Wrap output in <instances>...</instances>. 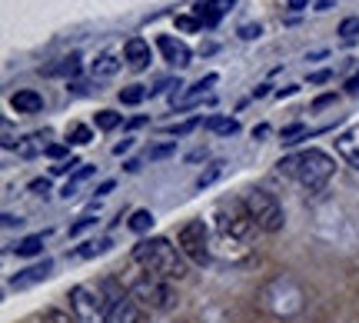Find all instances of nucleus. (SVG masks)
I'll return each instance as SVG.
<instances>
[{
	"label": "nucleus",
	"mask_w": 359,
	"mask_h": 323,
	"mask_svg": "<svg viewBox=\"0 0 359 323\" xmlns=\"http://www.w3.org/2000/svg\"><path fill=\"white\" fill-rule=\"evenodd\" d=\"M133 260L140 263L147 273H154L160 280H183L187 277V260L180 253V246H173L167 237H150L133 246Z\"/></svg>",
	"instance_id": "obj_1"
},
{
	"label": "nucleus",
	"mask_w": 359,
	"mask_h": 323,
	"mask_svg": "<svg viewBox=\"0 0 359 323\" xmlns=\"http://www.w3.org/2000/svg\"><path fill=\"white\" fill-rule=\"evenodd\" d=\"M286 173H293L296 180L306 187L309 194H320L326 183L333 180L336 173V160L330 154H323V150H316V147H309V150H303V154L296 157H286L280 164Z\"/></svg>",
	"instance_id": "obj_2"
},
{
	"label": "nucleus",
	"mask_w": 359,
	"mask_h": 323,
	"mask_svg": "<svg viewBox=\"0 0 359 323\" xmlns=\"http://www.w3.org/2000/svg\"><path fill=\"white\" fill-rule=\"evenodd\" d=\"M116 300H123V294L114 284H100V286L80 284L70 290V307L83 323H103Z\"/></svg>",
	"instance_id": "obj_3"
},
{
	"label": "nucleus",
	"mask_w": 359,
	"mask_h": 323,
	"mask_svg": "<svg viewBox=\"0 0 359 323\" xmlns=\"http://www.w3.org/2000/svg\"><path fill=\"white\" fill-rule=\"evenodd\" d=\"M217 230L230 240H250L257 230V220L250 217L243 200H223L217 207Z\"/></svg>",
	"instance_id": "obj_4"
},
{
	"label": "nucleus",
	"mask_w": 359,
	"mask_h": 323,
	"mask_svg": "<svg viewBox=\"0 0 359 323\" xmlns=\"http://www.w3.org/2000/svg\"><path fill=\"white\" fill-rule=\"evenodd\" d=\"M130 297L137 300L140 307H147V310H173V303H177V294L167 286V280H160L154 273L137 277L130 284Z\"/></svg>",
	"instance_id": "obj_5"
},
{
	"label": "nucleus",
	"mask_w": 359,
	"mask_h": 323,
	"mask_svg": "<svg viewBox=\"0 0 359 323\" xmlns=\"http://www.w3.org/2000/svg\"><path fill=\"white\" fill-rule=\"evenodd\" d=\"M243 204H246V210H250V217L257 220V227H259V230H266V233L283 230V223H286V217H283L280 200H276L273 194H266V190H259V187H253V190H246Z\"/></svg>",
	"instance_id": "obj_6"
},
{
	"label": "nucleus",
	"mask_w": 359,
	"mask_h": 323,
	"mask_svg": "<svg viewBox=\"0 0 359 323\" xmlns=\"http://www.w3.org/2000/svg\"><path fill=\"white\" fill-rule=\"evenodd\" d=\"M177 246L180 253L193 263H200L203 267L206 260H210V244H206V223L203 220H190V223H183L177 233Z\"/></svg>",
	"instance_id": "obj_7"
},
{
	"label": "nucleus",
	"mask_w": 359,
	"mask_h": 323,
	"mask_svg": "<svg viewBox=\"0 0 359 323\" xmlns=\"http://www.w3.org/2000/svg\"><path fill=\"white\" fill-rule=\"evenodd\" d=\"M156 47H160V53H163L167 64H173V67H190L193 64L190 47H187L183 40L170 37V34H160V37H156Z\"/></svg>",
	"instance_id": "obj_8"
},
{
	"label": "nucleus",
	"mask_w": 359,
	"mask_h": 323,
	"mask_svg": "<svg viewBox=\"0 0 359 323\" xmlns=\"http://www.w3.org/2000/svg\"><path fill=\"white\" fill-rule=\"evenodd\" d=\"M230 11H233V0H206V4H196V7H193V17L203 27H217Z\"/></svg>",
	"instance_id": "obj_9"
},
{
	"label": "nucleus",
	"mask_w": 359,
	"mask_h": 323,
	"mask_svg": "<svg viewBox=\"0 0 359 323\" xmlns=\"http://www.w3.org/2000/svg\"><path fill=\"white\" fill-rule=\"evenodd\" d=\"M336 154L343 157L353 170H359V127H349L336 137Z\"/></svg>",
	"instance_id": "obj_10"
},
{
	"label": "nucleus",
	"mask_w": 359,
	"mask_h": 323,
	"mask_svg": "<svg viewBox=\"0 0 359 323\" xmlns=\"http://www.w3.org/2000/svg\"><path fill=\"white\" fill-rule=\"evenodd\" d=\"M50 270H53L50 260H40V263H34V267H27V270L17 273V277L11 280V286H13V290H27V286H34V284H40V280H47V277H50Z\"/></svg>",
	"instance_id": "obj_11"
},
{
	"label": "nucleus",
	"mask_w": 359,
	"mask_h": 323,
	"mask_svg": "<svg viewBox=\"0 0 359 323\" xmlns=\"http://www.w3.org/2000/svg\"><path fill=\"white\" fill-rule=\"evenodd\" d=\"M123 60H127L133 70H143V67L150 64V44L143 37H130L127 47H123Z\"/></svg>",
	"instance_id": "obj_12"
},
{
	"label": "nucleus",
	"mask_w": 359,
	"mask_h": 323,
	"mask_svg": "<svg viewBox=\"0 0 359 323\" xmlns=\"http://www.w3.org/2000/svg\"><path fill=\"white\" fill-rule=\"evenodd\" d=\"M11 107L17 114H40L43 110V97L37 91H17L11 97Z\"/></svg>",
	"instance_id": "obj_13"
},
{
	"label": "nucleus",
	"mask_w": 359,
	"mask_h": 323,
	"mask_svg": "<svg viewBox=\"0 0 359 323\" xmlns=\"http://www.w3.org/2000/svg\"><path fill=\"white\" fill-rule=\"evenodd\" d=\"M137 303H133V297H123L116 300L114 307H110V313H107V320L103 323H137Z\"/></svg>",
	"instance_id": "obj_14"
},
{
	"label": "nucleus",
	"mask_w": 359,
	"mask_h": 323,
	"mask_svg": "<svg viewBox=\"0 0 359 323\" xmlns=\"http://www.w3.org/2000/svg\"><path fill=\"white\" fill-rule=\"evenodd\" d=\"M47 133H30V137H24V140H17V154L20 157H37V154H47Z\"/></svg>",
	"instance_id": "obj_15"
},
{
	"label": "nucleus",
	"mask_w": 359,
	"mask_h": 323,
	"mask_svg": "<svg viewBox=\"0 0 359 323\" xmlns=\"http://www.w3.org/2000/svg\"><path fill=\"white\" fill-rule=\"evenodd\" d=\"M77 70H80V53H70V57H64V60L43 67V74H47V77H74Z\"/></svg>",
	"instance_id": "obj_16"
},
{
	"label": "nucleus",
	"mask_w": 359,
	"mask_h": 323,
	"mask_svg": "<svg viewBox=\"0 0 359 323\" xmlns=\"http://www.w3.org/2000/svg\"><path fill=\"white\" fill-rule=\"evenodd\" d=\"M203 127L210 130V133H219V137H230V133H236L240 130V124L233 120V117H206Z\"/></svg>",
	"instance_id": "obj_17"
},
{
	"label": "nucleus",
	"mask_w": 359,
	"mask_h": 323,
	"mask_svg": "<svg viewBox=\"0 0 359 323\" xmlns=\"http://www.w3.org/2000/svg\"><path fill=\"white\" fill-rule=\"evenodd\" d=\"M40 250H43V237H40V233H34V237H24L20 244L13 246V253H17V257H37Z\"/></svg>",
	"instance_id": "obj_18"
},
{
	"label": "nucleus",
	"mask_w": 359,
	"mask_h": 323,
	"mask_svg": "<svg viewBox=\"0 0 359 323\" xmlns=\"http://www.w3.org/2000/svg\"><path fill=\"white\" fill-rule=\"evenodd\" d=\"M116 70H120V60L114 53H103L100 60H93V77H114Z\"/></svg>",
	"instance_id": "obj_19"
},
{
	"label": "nucleus",
	"mask_w": 359,
	"mask_h": 323,
	"mask_svg": "<svg viewBox=\"0 0 359 323\" xmlns=\"http://www.w3.org/2000/svg\"><path fill=\"white\" fill-rule=\"evenodd\" d=\"M93 173H97V167H80L77 173H74V177L67 180V187H64V197H67V200H70V197H77V187H80L83 180H90Z\"/></svg>",
	"instance_id": "obj_20"
},
{
	"label": "nucleus",
	"mask_w": 359,
	"mask_h": 323,
	"mask_svg": "<svg viewBox=\"0 0 359 323\" xmlns=\"http://www.w3.org/2000/svg\"><path fill=\"white\" fill-rule=\"evenodd\" d=\"M150 227H154V213H150V210H133V217H130V230L147 233Z\"/></svg>",
	"instance_id": "obj_21"
},
{
	"label": "nucleus",
	"mask_w": 359,
	"mask_h": 323,
	"mask_svg": "<svg viewBox=\"0 0 359 323\" xmlns=\"http://www.w3.org/2000/svg\"><path fill=\"white\" fill-rule=\"evenodd\" d=\"M110 240H107V237H103V240H90V244H83L77 250V257H100V253H107V250H110Z\"/></svg>",
	"instance_id": "obj_22"
},
{
	"label": "nucleus",
	"mask_w": 359,
	"mask_h": 323,
	"mask_svg": "<svg viewBox=\"0 0 359 323\" xmlns=\"http://www.w3.org/2000/svg\"><path fill=\"white\" fill-rule=\"evenodd\" d=\"M143 97H147V87H140V84H133V87H123V91H120V104L133 107V104H140Z\"/></svg>",
	"instance_id": "obj_23"
},
{
	"label": "nucleus",
	"mask_w": 359,
	"mask_h": 323,
	"mask_svg": "<svg viewBox=\"0 0 359 323\" xmlns=\"http://www.w3.org/2000/svg\"><path fill=\"white\" fill-rule=\"evenodd\" d=\"M120 124H123V117L114 114V110H100V114H97V127L100 130H116Z\"/></svg>",
	"instance_id": "obj_24"
},
{
	"label": "nucleus",
	"mask_w": 359,
	"mask_h": 323,
	"mask_svg": "<svg viewBox=\"0 0 359 323\" xmlns=\"http://www.w3.org/2000/svg\"><path fill=\"white\" fill-rule=\"evenodd\" d=\"M339 37L349 40V44L359 37V17H346V20L339 24Z\"/></svg>",
	"instance_id": "obj_25"
},
{
	"label": "nucleus",
	"mask_w": 359,
	"mask_h": 323,
	"mask_svg": "<svg viewBox=\"0 0 359 323\" xmlns=\"http://www.w3.org/2000/svg\"><path fill=\"white\" fill-rule=\"evenodd\" d=\"M90 140H93L90 127H83V124H74V127H70V143H90Z\"/></svg>",
	"instance_id": "obj_26"
},
{
	"label": "nucleus",
	"mask_w": 359,
	"mask_h": 323,
	"mask_svg": "<svg viewBox=\"0 0 359 323\" xmlns=\"http://www.w3.org/2000/svg\"><path fill=\"white\" fill-rule=\"evenodd\" d=\"M296 137H306V127H303V124L283 127V133H280V140H283V143H296Z\"/></svg>",
	"instance_id": "obj_27"
},
{
	"label": "nucleus",
	"mask_w": 359,
	"mask_h": 323,
	"mask_svg": "<svg viewBox=\"0 0 359 323\" xmlns=\"http://www.w3.org/2000/svg\"><path fill=\"white\" fill-rule=\"evenodd\" d=\"M213 84H217V74H206L203 80H196V84L190 87V97H200V93H206L210 87H213Z\"/></svg>",
	"instance_id": "obj_28"
},
{
	"label": "nucleus",
	"mask_w": 359,
	"mask_h": 323,
	"mask_svg": "<svg viewBox=\"0 0 359 323\" xmlns=\"http://www.w3.org/2000/svg\"><path fill=\"white\" fill-rule=\"evenodd\" d=\"M219 173H223V164H213V167H210V170L203 173V177L196 180V187H200V190H203V187H210V183H213V180L219 177Z\"/></svg>",
	"instance_id": "obj_29"
},
{
	"label": "nucleus",
	"mask_w": 359,
	"mask_h": 323,
	"mask_svg": "<svg viewBox=\"0 0 359 323\" xmlns=\"http://www.w3.org/2000/svg\"><path fill=\"white\" fill-rule=\"evenodd\" d=\"M200 120H187V124H173V127H167V133H173V137H187L193 127H196Z\"/></svg>",
	"instance_id": "obj_30"
},
{
	"label": "nucleus",
	"mask_w": 359,
	"mask_h": 323,
	"mask_svg": "<svg viewBox=\"0 0 359 323\" xmlns=\"http://www.w3.org/2000/svg\"><path fill=\"white\" fill-rule=\"evenodd\" d=\"M177 27L180 30H187V34H190V30H200V20H196V17H187V13H183V17H177Z\"/></svg>",
	"instance_id": "obj_31"
},
{
	"label": "nucleus",
	"mask_w": 359,
	"mask_h": 323,
	"mask_svg": "<svg viewBox=\"0 0 359 323\" xmlns=\"http://www.w3.org/2000/svg\"><path fill=\"white\" fill-rule=\"evenodd\" d=\"M43 323H74V320H70V313H64V310H47L43 313Z\"/></svg>",
	"instance_id": "obj_32"
},
{
	"label": "nucleus",
	"mask_w": 359,
	"mask_h": 323,
	"mask_svg": "<svg viewBox=\"0 0 359 323\" xmlns=\"http://www.w3.org/2000/svg\"><path fill=\"white\" fill-rule=\"evenodd\" d=\"M93 223H97V217H83V220H77V223L70 227V237H80V233H83V230H90Z\"/></svg>",
	"instance_id": "obj_33"
},
{
	"label": "nucleus",
	"mask_w": 359,
	"mask_h": 323,
	"mask_svg": "<svg viewBox=\"0 0 359 323\" xmlns=\"http://www.w3.org/2000/svg\"><path fill=\"white\" fill-rule=\"evenodd\" d=\"M259 34H263V27H259V24H243V27H240V37H243V40H257Z\"/></svg>",
	"instance_id": "obj_34"
},
{
	"label": "nucleus",
	"mask_w": 359,
	"mask_h": 323,
	"mask_svg": "<svg viewBox=\"0 0 359 323\" xmlns=\"http://www.w3.org/2000/svg\"><path fill=\"white\" fill-rule=\"evenodd\" d=\"M173 150H177V147H173V143H163V147H154V150H150V160H163V157H170L173 154Z\"/></svg>",
	"instance_id": "obj_35"
},
{
	"label": "nucleus",
	"mask_w": 359,
	"mask_h": 323,
	"mask_svg": "<svg viewBox=\"0 0 359 323\" xmlns=\"http://www.w3.org/2000/svg\"><path fill=\"white\" fill-rule=\"evenodd\" d=\"M77 167H80V160H67V164H57L53 173H57V177H64V173H70V170H77Z\"/></svg>",
	"instance_id": "obj_36"
},
{
	"label": "nucleus",
	"mask_w": 359,
	"mask_h": 323,
	"mask_svg": "<svg viewBox=\"0 0 359 323\" xmlns=\"http://www.w3.org/2000/svg\"><path fill=\"white\" fill-rule=\"evenodd\" d=\"M30 190H34V194H47V190H50V180H34Z\"/></svg>",
	"instance_id": "obj_37"
},
{
	"label": "nucleus",
	"mask_w": 359,
	"mask_h": 323,
	"mask_svg": "<svg viewBox=\"0 0 359 323\" xmlns=\"http://www.w3.org/2000/svg\"><path fill=\"white\" fill-rule=\"evenodd\" d=\"M64 154H67L64 143H50V147H47V157H64Z\"/></svg>",
	"instance_id": "obj_38"
},
{
	"label": "nucleus",
	"mask_w": 359,
	"mask_h": 323,
	"mask_svg": "<svg viewBox=\"0 0 359 323\" xmlns=\"http://www.w3.org/2000/svg\"><path fill=\"white\" fill-rule=\"evenodd\" d=\"M330 77H333L330 70H320V74H313V77H309V84H326Z\"/></svg>",
	"instance_id": "obj_39"
},
{
	"label": "nucleus",
	"mask_w": 359,
	"mask_h": 323,
	"mask_svg": "<svg viewBox=\"0 0 359 323\" xmlns=\"http://www.w3.org/2000/svg\"><path fill=\"white\" fill-rule=\"evenodd\" d=\"M130 147H133V140H123V143H116V147H114V154H116V157H123V154H127V150H130Z\"/></svg>",
	"instance_id": "obj_40"
},
{
	"label": "nucleus",
	"mask_w": 359,
	"mask_h": 323,
	"mask_svg": "<svg viewBox=\"0 0 359 323\" xmlns=\"http://www.w3.org/2000/svg\"><path fill=\"white\" fill-rule=\"evenodd\" d=\"M110 190H114V180H103L100 187H97V197H107Z\"/></svg>",
	"instance_id": "obj_41"
},
{
	"label": "nucleus",
	"mask_w": 359,
	"mask_h": 323,
	"mask_svg": "<svg viewBox=\"0 0 359 323\" xmlns=\"http://www.w3.org/2000/svg\"><path fill=\"white\" fill-rule=\"evenodd\" d=\"M17 223H24V220L13 217V213H4V227H17Z\"/></svg>",
	"instance_id": "obj_42"
},
{
	"label": "nucleus",
	"mask_w": 359,
	"mask_h": 323,
	"mask_svg": "<svg viewBox=\"0 0 359 323\" xmlns=\"http://www.w3.org/2000/svg\"><path fill=\"white\" fill-rule=\"evenodd\" d=\"M346 91H349V93H359V77L349 80V84H346Z\"/></svg>",
	"instance_id": "obj_43"
},
{
	"label": "nucleus",
	"mask_w": 359,
	"mask_h": 323,
	"mask_svg": "<svg viewBox=\"0 0 359 323\" xmlns=\"http://www.w3.org/2000/svg\"><path fill=\"white\" fill-rule=\"evenodd\" d=\"M333 4H336V0H320V4H316V11H330Z\"/></svg>",
	"instance_id": "obj_44"
},
{
	"label": "nucleus",
	"mask_w": 359,
	"mask_h": 323,
	"mask_svg": "<svg viewBox=\"0 0 359 323\" xmlns=\"http://www.w3.org/2000/svg\"><path fill=\"white\" fill-rule=\"evenodd\" d=\"M303 4H306V0H293V11H303Z\"/></svg>",
	"instance_id": "obj_45"
}]
</instances>
